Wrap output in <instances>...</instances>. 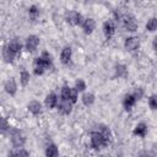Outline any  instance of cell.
Masks as SVG:
<instances>
[{
	"label": "cell",
	"instance_id": "6da1fadb",
	"mask_svg": "<svg viewBox=\"0 0 157 157\" xmlns=\"http://www.w3.org/2000/svg\"><path fill=\"white\" fill-rule=\"evenodd\" d=\"M52 65H53V63H52L50 55L47 52H44L39 58H37L34 60V74L42 75L47 69H50Z\"/></svg>",
	"mask_w": 157,
	"mask_h": 157
},
{
	"label": "cell",
	"instance_id": "7a4b0ae2",
	"mask_svg": "<svg viewBox=\"0 0 157 157\" xmlns=\"http://www.w3.org/2000/svg\"><path fill=\"white\" fill-rule=\"evenodd\" d=\"M65 20H66V22L69 23V25H71V26H77V25H82V16L78 13V12H76V11H69V12H66V15H65Z\"/></svg>",
	"mask_w": 157,
	"mask_h": 157
},
{
	"label": "cell",
	"instance_id": "3957f363",
	"mask_svg": "<svg viewBox=\"0 0 157 157\" xmlns=\"http://www.w3.org/2000/svg\"><path fill=\"white\" fill-rule=\"evenodd\" d=\"M91 145H92L93 148H101L103 146H107L108 144L105 142V140L103 139V136L101 135V132L93 131L91 134Z\"/></svg>",
	"mask_w": 157,
	"mask_h": 157
},
{
	"label": "cell",
	"instance_id": "277c9868",
	"mask_svg": "<svg viewBox=\"0 0 157 157\" xmlns=\"http://www.w3.org/2000/svg\"><path fill=\"white\" fill-rule=\"evenodd\" d=\"M121 20H123V25H124V27H125L126 31L134 32V31L137 29V23H136L135 18H134L132 16H130V15H124V16L121 17Z\"/></svg>",
	"mask_w": 157,
	"mask_h": 157
},
{
	"label": "cell",
	"instance_id": "5b68a950",
	"mask_svg": "<svg viewBox=\"0 0 157 157\" xmlns=\"http://www.w3.org/2000/svg\"><path fill=\"white\" fill-rule=\"evenodd\" d=\"M38 44H39V38L37 36H29L26 40V49L28 52H34Z\"/></svg>",
	"mask_w": 157,
	"mask_h": 157
},
{
	"label": "cell",
	"instance_id": "8992f818",
	"mask_svg": "<svg viewBox=\"0 0 157 157\" xmlns=\"http://www.w3.org/2000/svg\"><path fill=\"white\" fill-rule=\"evenodd\" d=\"M124 45H125V48H126L128 50H130V52L136 50V49L139 48V45H140L139 38H136V37H129V38L125 39Z\"/></svg>",
	"mask_w": 157,
	"mask_h": 157
},
{
	"label": "cell",
	"instance_id": "52a82bcc",
	"mask_svg": "<svg viewBox=\"0 0 157 157\" xmlns=\"http://www.w3.org/2000/svg\"><path fill=\"white\" fill-rule=\"evenodd\" d=\"M81 26H82V28H83V31H85L86 34H91L93 32V29L96 28V22H94L93 18H86L82 22Z\"/></svg>",
	"mask_w": 157,
	"mask_h": 157
},
{
	"label": "cell",
	"instance_id": "ba28073f",
	"mask_svg": "<svg viewBox=\"0 0 157 157\" xmlns=\"http://www.w3.org/2000/svg\"><path fill=\"white\" fill-rule=\"evenodd\" d=\"M103 32H104L107 39H109V38L113 37V34H114V32H115V26H114L113 21H107V22H104V25H103Z\"/></svg>",
	"mask_w": 157,
	"mask_h": 157
},
{
	"label": "cell",
	"instance_id": "9c48e42d",
	"mask_svg": "<svg viewBox=\"0 0 157 157\" xmlns=\"http://www.w3.org/2000/svg\"><path fill=\"white\" fill-rule=\"evenodd\" d=\"M23 144H25V137H23L18 131L13 132V134H12V145H13L15 147H22Z\"/></svg>",
	"mask_w": 157,
	"mask_h": 157
},
{
	"label": "cell",
	"instance_id": "30bf717a",
	"mask_svg": "<svg viewBox=\"0 0 157 157\" xmlns=\"http://www.w3.org/2000/svg\"><path fill=\"white\" fill-rule=\"evenodd\" d=\"M16 90H17V86H16L15 80H13V78L7 80V81H6V83H5V91H6L9 94L13 96V94L16 93Z\"/></svg>",
	"mask_w": 157,
	"mask_h": 157
},
{
	"label": "cell",
	"instance_id": "8fae6325",
	"mask_svg": "<svg viewBox=\"0 0 157 157\" xmlns=\"http://www.w3.org/2000/svg\"><path fill=\"white\" fill-rule=\"evenodd\" d=\"M59 107V110L63 113V114H69L71 112V108H72V104L69 102V101H64L61 99V102L58 104Z\"/></svg>",
	"mask_w": 157,
	"mask_h": 157
},
{
	"label": "cell",
	"instance_id": "7c38bea8",
	"mask_svg": "<svg viewBox=\"0 0 157 157\" xmlns=\"http://www.w3.org/2000/svg\"><path fill=\"white\" fill-rule=\"evenodd\" d=\"M71 59V48L70 47H65L61 52V55H60V60L63 64H69Z\"/></svg>",
	"mask_w": 157,
	"mask_h": 157
},
{
	"label": "cell",
	"instance_id": "4fadbf2b",
	"mask_svg": "<svg viewBox=\"0 0 157 157\" xmlns=\"http://www.w3.org/2000/svg\"><path fill=\"white\" fill-rule=\"evenodd\" d=\"M2 55H4V59H5V61L6 63H12L13 61V59L16 58V54L6 45L5 48H4V52H2Z\"/></svg>",
	"mask_w": 157,
	"mask_h": 157
},
{
	"label": "cell",
	"instance_id": "5bb4252c",
	"mask_svg": "<svg viewBox=\"0 0 157 157\" xmlns=\"http://www.w3.org/2000/svg\"><path fill=\"white\" fill-rule=\"evenodd\" d=\"M7 47H9V48H10V49L16 54V55H17V54L21 52V49H22V45H21L20 40H17L16 38H15V39H12V40L7 44Z\"/></svg>",
	"mask_w": 157,
	"mask_h": 157
},
{
	"label": "cell",
	"instance_id": "9a60e30c",
	"mask_svg": "<svg viewBox=\"0 0 157 157\" xmlns=\"http://www.w3.org/2000/svg\"><path fill=\"white\" fill-rule=\"evenodd\" d=\"M28 110L33 114H39L42 112V105L38 101H32L29 104H28Z\"/></svg>",
	"mask_w": 157,
	"mask_h": 157
},
{
	"label": "cell",
	"instance_id": "2e32d148",
	"mask_svg": "<svg viewBox=\"0 0 157 157\" xmlns=\"http://www.w3.org/2000/svg\"><path fill=\"white\" fill-rule=\"evenodd\" d=\"M135 102H136V99L134 98V96H132V94H128V96H125V98H124L123 105H124V108H125L126 110H130L131 107L135 104Z\"/></svg>",
	"mask_w": 157,
	"mask_h": 157
},
{
	"label": "cell",
	"instance_id": "e0dca14e",
	"mask_svg": "<svg viewBox=\"0 0 157 157\" xmlns=\"http://www.w3.org/2000/svg\"><path fill=\"white\" fill-rule=\"evenodd\" d=\"M146 130H147L146 124L140 123V124H137V125L135 126V129H134V135H137V136L144 137V136L146 135Z\"/></svg>",
	"mask_w": 157,
	"mask_h": 157
},
{
	"label": "cell",
	"instance_id": "ac0fdd59",
	"mask_svg": "<svg viewBox=\"0 0 157 157\" xmlns=\"http://www.w3.org/2000/svg\"><path fill=\"white\" fill-rule=\"evenodd\" d=\"M45 156H47V157H58V156H59L58 147H56L54 144L48 145V146H47V150H45Z\"/></svg>",
	"mask_w": 157,
	"mask_h": 157
},
{
	"label": "cell",
	"instance_id": "d6986e66",
	"mask_svg": "<svg viewBox=\"0 0 157 157\" xmlns=\"http://www.w3.org/2000/svg\"><path fill=\"white\" fill-rule=\"evenodd\" d=\"M56 104H58V98H56V96H55L54 93L48 94L47 98H45V105H47L48 108H54Z\"/></svg>",
	"mask_w": 157,
	"mask_h": 157
},
{
	"label": "cell",
	"instance_id": "ffe728a7",
	"mask_svg": "<svg viewBox=\"0 0 157 157\" xmlns=\"http://www.w3.org/2000/svg\"><path fill=\"white\" fill-rule=\"evenodd\" d=\"M99 132H101V135L103 136V139L105 140L107 144H109V142L112 141V134H110V130H109L107 126H103V125H102Z\"/></svg>",
	"mask_w": 157,
	"mask_h": 157
},
{
	"label": "cell",
	"instance_id": "44dd1931",
	"mask_svg": "<svg viewBox=\"0 0 157 157\" xmlns=\"http://www.w3.org/2000/svg\"><path fill=\"white\" fill-rule=\"evenodd\" d=\"M115 75L118 77H126L128 75V69L125 65H117L115 66Z\"/></svg>",
	"mask_w": 157,
	"mask_h": 157
},
{
	"label": "cell",
	"instance_id": "7402d4cb",
	"mask_svg": "<svg viewBox=\"0 0 157 157\" xmlns=\"http://www.w3.org/2000/svg\"><path fill=\"white\" fill-rule=\"evenodd\" d=\"M9 157H29V153L25 148H20L17 151H12L9 153Z\"/></svg>",
	"mask_w": 157,
	"mask_h": 157
},
{
	"label": "cell",
	"instance_id": "603a6c76",
	"mask_svg": "<svg viewBox=\"0 0 157 157\" xmlns=\"http://www.w3.org/2000/svg\"><path fill=\"white\" fill-rule=\"evenodd\" d=\"M82 102L85 105H91L94 102V96L92 93H85L82 96Z\"/></svg>",
	"mask_w": 157,
	"mask_h": 157
},
{
	"label": "cell",
	"instance_id": "cb8c5ba5",
	"mask_svg": "<svg viewBox=\"0 0 157 157\" xmlns=\"http://www.w3.org/2000/svg\"><path fill=\"white\" fill-rule=\"evenodd\" d=\"M70 94H71V88L67 87V86L63 87V90H61V99L70 102Z\"/></svg>",
	"mask_w": 157,
	"mask_h": 157
},
{
	"label": "cell",
	"instance_id": "d4e9b609",
	"mask_svg": "<svg viewBox=\"0 0 157 157\" xmlns=\"http://www.w3.org/2000/svg\"><path fill=\"white\" fill-rule=\"evenodd\" d=\"M146 28H147L148 31L153 32V31L157 28V20H156L155 17L150 18V20H148V22H147V25H146Z\"/></svg>",
	"mask_w": 157,
	"mask_h": 157
},
{
	"label": "cell",
	"instance_id": "484cf974",
	"mask_svg": "<svg viewBox=\"0 0 157 157\" xmlns=\"http://www.w3.org/2000/svg\"><path fill=\"white\" fill-rule=\"evenodd\" d=\"M20 80H21L22 86H27V83L29 82V74L27 71H22L21 76H20Z\"/></svg>",
	"mask_w": 157,
	"mask_h": 157
},
{
	"label": "cell",
	"instance_id": "4316f807",
	"mask_svg": "<svg viewBox=\"0 0 157 157\" xmlns=\"http://www.w3.org/2000/svg\"><path fill=\"white\" fill-rule=\"evenodd\" d=\"M28 12H29V16H31L32 18H36V16L39 13V10H38V7H37L36 5H32V6L28 9Z\"/></svg>",
	"mask_w": 157,
	"mask_h": 157
},
{
	"label": "cell",
	"instance_id": "83f0119b",
	"mask_svg": "<svg viewBox=\"0 0 157 157\" xmlns=\"http://www.w3.org/2000/svg\"><path fill=\"white\" fill-rule=\"evenodd\" d=\"M86 88V83L82 81V80H77L76 81V85H75V90L77 91V92H81V91H83Z\"/></svg>",
	"mask_w": 157,
	"mask_h": 157
},
{
	"label": "cell",
	"instance_id": "f1b7e54d",
	"mask_svg": "<svg viewBox=\"0 0 157 157\" xmlns=\"http://www.w3.org/2000/svg\"><path fill=\"white\" fill-rule=\"evenodd\" d=\"M77 101V91L75 88H71V94H70V103H75Z\"/></svg>",
	"mask_w": 157,
	"mask_h": 157
},
{
	"label": "cell",
	"instance_id": "f546056e",
	"mask_svg": "<svg viewBox=\"0 0 157 157\" xmlns=\"http://www.w3.org/2000/svg\"><path fill=\"white\" fill-rule=\"evenodd\" d=\"M148 104L151 107V109H156L157 108V101H156V96H151L148 99Z\"/></svg>",
	"mask_w": 157,
	"mask_h": 157
},
{
	"label": "cell",
	"instance_id": "4dcf8cb0",
	"mask_svg": "<svg viewBox=\"0 0 157 157\" xmlns=\"http://www.w3.org/2000/svg\"><path fill=\"white\" fill-rule=\"evenodd\" d=\"M142 94H144V91H142V88H136L132 96H134V98H135V99H140V98L142 97Z\"/></svg>",
	"mask_w": 157,
	"mask_h": 157
},
{
	"label": "cell",
	"instance_id": "1f68e13d",
	"mask_svg": "<svg viewBox=\"0 0 157 157\" xmlns=\"http://www.w3.org/2000/svg\"><path fill=\"white\" fill-rule=\"evenodd\" d=\"M0 128H1L2 130H5V129L9 128V126H7V123H6L5 120H2V119H0Z\"/></svg>",
	"mask_w": 157,
	"mask_h": 157
},
{
	"label": "cell",
	"instance_id": "d6a6232c",
	"mask_svg": "<svg viewBox=\"0 0 157 157\" xmlns=\"http://www.w3.org/2000/svg\"><path fill=\"white\" fill-rule=\"evenodd\" d=\"M156 43H157V38H155V40H153V48L156 49Z\"/></svg>",
	"mask_w": 157,
	"mask_h": 157
},
{
	"label": "cell",
	"instance_id": "836d02e7",
	"mask_svg": "<svg viewBox=\"0 0 157 157\" xmlns=\"http://www.w3.org/2000/svg\"><path fill=\"white\" fill-rule=\"evenodd\" d=\"M141 157H148V156H141Z\"/></svg>",
	"mask_w": 157,
	"mask_h": 157
},
{
	"label": "cell",
	"instance_id": "e575fe53",
	"mask_svg": "<svg viewBox=\"0 0 157 157\" xmlns=\"http://www.w3.org/2000/svg\"><path fill=\"white\" fill-rule=\"evenodd\" d=\"M101 157H104V156H101Z\"/></svg>",
	"mask_w": 157,
	"mask_h": 157
}]
</instances>
